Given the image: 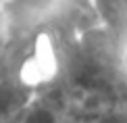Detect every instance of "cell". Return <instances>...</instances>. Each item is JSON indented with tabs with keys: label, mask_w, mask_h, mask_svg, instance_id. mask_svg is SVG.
<instances>
[{
	"label": "cell",
	"mask_w": 127,
	"mask_h": 123,
	"mask_svg": "<svg viewBox=\"0 0 127 123\" xmlns=\"http://www.w3.org/2000/svg\"><path fill=\"white\" fill-rule=\"evenodd\" d=\"M21 119V117H19ZM19 119H6V117H0V123H19Z\"/></svg>",
	"instance_id": "5"
},
{
	"label": "cell",
	"mask_w": 127,
	"mask_h": 123,
	"mask_svg": "<svg viewBox=\"0 0 127 123\" xmlns=\"http://www.w3.org/2000/svg\"><path fill=\"white\" fill-rule=\"evenodd\" d=\"M102 21L117 38H127V0H94Z\"/></svg>",
	"instance_id": "3"
},
{
	"label": "cell",
	"mask_w": 127,
	"mask_h": 123,
	"mask_svg": "<svg viewBox=\"0 0 127 123\" xmlns=\"http://www.w3.org/2000/svg\"><path fill=\"white\" fill-rule=\"evenodd\" d=\"M19 123H65V106L48 98H33L23 111Z\"/></svg>",
	"instance_id": "2"
},
{
	"label": "cell",
	"mask_w": 127,
	"mask_h": 123,
	"mask_svg": "<svg viewBox=\"0 0 127 123\" xmlns=\"http://www.w3.org/2000/svg\"><path fill=\"white\" fill-rule=\"evenodd\" d=\"M33 100L29 85L23 79H2L0 82V117L6 119H19L27 104Z\"/></svg>",
	"instance_id": "1"
},
{
	"label": "cell",
	"mask_w": 127,
	"mask_h": 123,
	"mask_svg": "<svg viewBox=\"0 0 127 123\" xmlns=\"http://www.w3.org/2000/svg\"><path fill=\"white\" fill-rule=\"evenodd\" d=\"M86 123H127V106H117V109L104 111V113L88 119Z\"/></svg>",
	"instance_id": "4"
}]
</instances>
